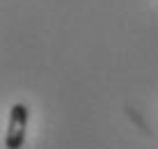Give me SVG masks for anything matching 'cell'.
<instances>
[{"label":"cell","mask_w":158,"mask_h":149,"mask_svg":"<svg viewBox=\"0 0 158 149\" xmlns=\"http://www.w3.org/2000/svg\"><path fill=\"white\" fill-rule=\"evenodd\" d=\"M25 129H28V106L14 103L9 110L7 133H5V147L7 149H21L25 145Z\"/></svg>","instance_id":"1"}]
</instances>
